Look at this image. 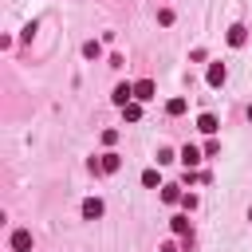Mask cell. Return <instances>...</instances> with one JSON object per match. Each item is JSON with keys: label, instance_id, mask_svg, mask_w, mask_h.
<instances>
[{"label": "cell", "instance_id": "1", "mask_svg": "<svg viewBox=\"0 0 252 252\" xmlns=\"http://www.w3.org/2000/svg\"><path fill=\"white\" fill-rule=\"evenodd\" d=\"M122 161H118V154H102V161H91V169H102V173H114Z\"/></svg>", "mask_w": 252, "mask_h": 252}, {"label": "cell", "instance_id": "2", "mask_svg": "<svg viewBox=\"0 0 252 252\" xmlns=\"http://www.w3.org/2000/svg\"><path fill=\"white\" fill-rule=\"evenodd\" d=\"M83 217H87V220H98V217H102V201H98V197H87V201H83Z\"/></svg>", "mask_w": 252, "mask_h": 252}, {"label": "cell", "instance_id": "3", "mask_svg": "<svg viewBox=\"0 0 252 252\" xmlns=\"http://www.w3.org/2000/svg\"><path fill=\"white\" fill-rule=\"evenodd\" d=\"M130 98H134V87H130V83H118V87H114V102H118V106H130Z\"/></svg>", "mask_w": 252, "mask_h": 252}, {"label": "cell", "instance_id": "4", "mask_svg": "<svg viewBox=\"0 0 252 252\" xmlns=\"http://www.w3.org/2000/svg\"><path fill=\"white\" fill-rule=\"evenodd\" d=\"M12 248H16V252H28V248H32V232H28V228L12 232Z\"/></svg>", "mask_w": 252, "mask_h": 252}, {"label": "cell", "instance_id": "5", "mask_svg": "<svg viewBox=\"0 0 252 252\" xmlns=\"http://www.w3.org/2000/svg\"><path fill=\"white\" fill-rule=\"evenodd\" d=\"M134 98H138V102H150V98H154V83H150V79H142V83L134 87Z\"/></svg>", "mask_w": 252, "mask_h": 252}, {"label": "cell", "instance_id": "6", "mask_svg": "<svg viewBox=\"0 0 252 252\" xmlns=\"http://www.w3.org/2000/svg\"><path fill=\"white\" fill-rule=\"evenodd\" d=\"M244 39H248V35H244V28H240V24H232V28H228V43H232V47H240Z\"/></svg>", "mask_w": 252, "mask_h": 252}, {"label": "cell", "instance_id": "7", "mask_svg": "<svg viewBox=\"0 0 252 252\" xmlns=\"http://www.w3.org/2000/svg\"><path fill=\"white\" fill-rule=\"evenodd\" d=\"M209 83H213V87L224 83V63H213V67H209Z\"/></svg>", "mask_w": 252, "mask_h": 252}, {"label": "cell", "instance_id": "8", "mask_svg": "<svg viewBox=\"0 0 252 252\" xmlns=\"http://www.w3.org/2000/svg\"><path fill=\"white\" fill-rule=\"evenodd\" d=\"M197 126H201V134H217V118H213V114H201Z\"/></svg>", "mask_w": 252, "mask_h": 252}, {"label": "cell", "instance_id": "9", "mask_svg": "<svg viewBox=\"0 0 252 252\" xmlns=\"http://www.w3.org/2000/svg\"><path fill=\"white\" fill-rule=\"evenodd\" d=\"M181 161H185V165H197V161H201V150H197V146H185V150H181Z\"/></svg>", "mask_w": 252, "mask_h": 252}, {"label": "cell", "instance_id": "10", "mask_svg": "<svg viewBox=\"0 0 252 252\" xmlns=\"http://www.w3.org/2000/svg\"><path fill=\"white\" fill-rule=\"evenodd\" d=\"M122 114H126V122H138V118H142V106L130 102V106H122Z\"/></svg>", "mask_w": 252, "mask_h": 252}, {"label": "cell", "instance_id": "11", "mask_svg": "<svg viewBox=\"0 0 252 252\" xmlns=\"http://www.w3.org/2000/svg\"><path fill=\"white\" fill-rule=\"evenodd\" d=\"M173 232H177V236H189V220H185V217H173Z\"/></svg>", "mask_w": 252, "mask_h": 252}, {"label": "cell", "instance_id": "12", "mask_svg": "<svg viewBox=\"0 0 252 252\" xmlns=\"http://www.w3.org/2000/svg\"><path fill=\"white\" fill-rule=\"evenodd\" d=\"M165 110H169V114H185V98H169Z\"/></svg>", "mask_w": 252, "mask_h": 252}, {"label": "cell", "instance_id": "13", "mask_svg": "<svg viewBox=\"0 0 252 252\" xmlns=\"http://www.w3.org/2000/svg\"><path fill=\"white\" fill-rule=\"evenodd\" d=\"M177 197H181V193H177V185H165V189H161V201H169V205H173Z\"/></svg>", "mask_w": 252, "mask_h": 252}, {"label": "cell", "instance_id": "14", "mask_svg": "<svg viewBox=\"0 0 252 252\" xmlns=\"http://www.w3.org/2000/svg\"><path fill=\"white\" fill-rule=\"evenodd\" d=\"M98 51H102V47H98V43H94V39H91V43H83V55H87V59H94V55H98Z\"/></svg>", "mask_w": 252, "mask_h": 252}, {"label": "cell", "instance_id": "15", "mask_svg": "<svg viewBox=\"0 0 252 252\" xmlns=\"http://www.w3.org/2000/svg\"><path fill=\"white\" fill-rule=\"evenodd\" d=\"M142 185H150V189H154V185H158V173H154V169H146V173H142Z\"/></svg>", "mask_w": 252, "mask_h": 252}, {"label": "cell", "instance_id": "16", "mask_svg": "<svg viewBox=\"0 0 252 252\" xmlns=\"http://www.w3.org/2000/svg\"><path fill=\"white\" fill-rule=\"evenodd\" d=\"M248 118H252V106H248Z\"/></svg>", "mask_w": 252, "mask_h": 252}]
</instances>
